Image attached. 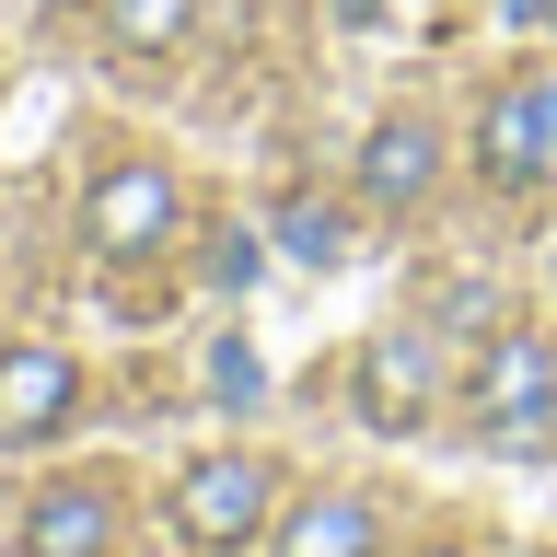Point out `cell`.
<instances>
[{
    "mask_svg": "<svg viewBox=\"0 0 557 557\" xmlns=\"http://www.w3.org/2000/svg\"><path fill=\"white\" fill-rule=\"evenodd\" d=\"M256 522H268V465H256V453H209V465L174 476V534H186V546L221 557V546H244Z\"/></svg>",
    "mask_w": 557,
    "mask_h": 557,
    "instance_id": "cell-1",
    "label": "cell"
},
{
    "mask_svg": "<svg viewBox=\"0 0 557 557\" xmlns=\"http://www.w3.org/2000/svg\"><path fill=\"white\" fill-rule=\"evenodd\" d=\"M174 221H186V198H174V174H151V163H116L82 198V244L94 256H151V244H174Z\"/></svg>",
    "mask_w": 557,
    "mask_h": 557,
    "instance_id": "cell-2",
    "label": "cell"
},
{
    "mask_svg": "<svg viewBox=\"0 0 557 557\" xmlns=\"http://www.w3.org/2000/svg\"><path fill=\"white\" fill-rule=\"evenodd\" d=\"M476 418L499 430V442H522V430H546V418H557V348L534 337V325L487 337V360H476Z\"/></svg>",
    "mask_w": 557,
    "mask_h": 557,
    "instance_id": "cell-3",
    "label": "cell"
},
{
    "mask_svg": "<svg viewBox=\"0 0 557 557\" xmlns=\"http://www.w3.org/2000/svg\"><path fill=\"white\" fill-rule=\"evenodd\" d=\"M476 163L499 174V186H546V163H557V82H511V94L487 104Z\"/></svg>",
    "mask_w": 557,
    "mask_h": 557,
    "instance_id": "cell-4",
    "label": "cell"
},
{
    "mask_svg": "<svg viewBox=\"0 0 557 557\" xmlns=\"http://www.w3.org/2000/svg\"><path fill=\"white\" fill-rule=\"evenodd\" d=\"M430 383H442V360H430L418 325H383V337L360 348V418H372V430H418V418H430Z\"/></svg>",
    "mask_w": 557,
    "mask_h": 557,
    "instance_id": "cell-5",
    "label": "cell"
},
{
    "mask_svg": "<svg viewBox=\"0 0 557 557\" xmlns=\"http://www.w3.org/2000/svg\"><path fill=\"white\" fill-rule=\"evenodd\" d=\"M82 407V372L59 348H0V442H59Z\"/></svg>",
    "mask_w": 557,
    "mask_h": 557,
    "instance_id": "cell-6",
    "label": "cell"
},
{
    "mask_svg": "<svg viewBox=\"0 0 557 557\" xmlns=\"http://www.w3.org/2000/svg\"><path fill=\"white\" fill-rule=\"evenodd\" d=\"M116 546V511H104V487H47L24 511V557H104Z\"/></svg>",
    "mask_w": 557,
    "mask_h": 557,
    "instance_id": "cell-7",
    "label": "cell"
},
{
    "mask_svg": "<svg viewBox=\"0 0 557 557\" xmlns=\"http://www.w3.org/2000/svg\"><path fill=\"white\" fill-rule=\"evenodd\" d=\"M430 163H442V139L418 128V116H395V128H372V151H360V198H372V209H407L418 186H430Z\"/></svg>",
    "mask_w": 557,
    "mask_h": 557,
    "instance_id": "cell-8",
    "label": "cell"
},
{
    "mask_svg": "<svg viewBox=\"0 0 557 557\" xmlns=\"http://www.w3.org/2000/svg\"><path fill=\"white\" fill-rule=\"evenodd\" d=\"M268 557H372V511H360V499H313V511L278 522Z\"/></svg>",
    "mask_w": 557,
    "mask_h": 557,
    "instance_id": "cell-9",
    "label": "cell"
},
{
    "mask_svg": "<svg viewBox=\"0 0 557 557\" xmlns=\"http://www.w3.org/2000/svg\"><path fill=\"white\" fill-rule=\"evenodd\" d=\"M186 24H198V0H116V24H104V35H116L128 59H151V47H174Z\"/></svg>",
    "mask_w": 557,
    "mask_h": 557,
    "instance_id": "cell-10",
    "label": "cell"
},
{
    "mask_svg": "<svg viewBox=\"0 0 557 557\" xmlns=\"http://www.w3.org/2000/svg\"><path fill=\"white\" fill-rule=\"evenodd\" d=\"M278 233H290V256H302V268H337V256H348V221H337L325 198H302L290 221H278Z\"/></svg>",
    "mask_w": 557,
    "mask_h": 557,
    "instance_id": "cell-11",
    "label": "cell"
},
{
    "mask_svg": "<svg viewBox=\"0 0 557 557\" xmlns=\"http://www.w3.org/2000/svg\"><path fill=\"white\" fill-rule=\"evenodd\" d=\"M511 12H522V24H557V0H511Z\"/></svg>",
    "mask_w": 557,
    "mask_h": 557,
    "instance_id": "cell-12",
    "label": "cell"
}]
</instances>
